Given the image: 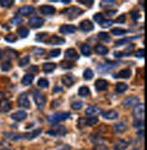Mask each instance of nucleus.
Here are the masks:
<instances>
[{"instance_id": "obj_1", "label": "nucleus", "mask_w": 147, "mask_h": 150, "mask_svg": "<svg viewBox=\"0 0 147 150\" xmlns=\"http://www.w3.org/2000/svg\"><path fill=\"white\" fill-rule=\"evenodd\" d=\"M70 117V113L68 112H57L53 115H51L47 117V120L50 123H58V122H62L66 120Z\"/></svg>"}, {"instance_id": "obj_2", "label": "nucleus", "mask_w": 147, "mask_h": 150, "mask_svg": "<svg viewBox=\"0 0 147 150\" xmlns=\"http://www.w3.org/2000/svg\"><path fill=\"white\" fill-rule=\"evenodd\" d=\"M66 132H67V130H66L65 127L57 125V126L54 127L53 128H51L50 130H48L46 132V135L54 136V137H62L66 134Z\"/></svg>"}, {"instance_id": "obj_3", "label": "nucleus", "mask_w": 147, "mask_h": 150, "mask_svg": "<svg viewBox=\"0 0 147 150\" xmlns=\"http://www.w3.org/2000/svg\"><path fill=\"white\" fill-rule=\"evenodd\" d=\"M133 116L135 120H143L144 104H137L133 109Z\"/></svg>"}, {"instance_id": "obj_4", "label": "nucleus", "mask_w": 147, "mask_h": 150, "mask_svg": "<svg viewBox=\"0 0 147 150\" xmlns=\"http://www.w3.org/2000/svg\"><path fill=\"white\" fill-rule=\"evenodd\" d=\"M84 11L82 9H80L79 7H75V6H73V7H70V8H67L65 11L62 12V14H65L68 18L70 19H74L75 17L79 16Z\"/></svg>"}, {"instance_id": "obj_5", "label": "nucleus", "mask_w": 147, "mask_h": 150, "mask_svg": "<svg viewBox=\"0 0 147 150\" xmlns=\"http://www.w3.org/2000/svg\"><path fill=\"white\" fill-rule=\"evenodd\" d=\"M34 103H36V105H37V108H43L46 105L45 96L38 91H36L34 94Z\"/></svg>"}, {"instance_id": "obj_6", "label": "nucleus", "mask_w": 147, "mask_h": 150, "mask_svg": "<svg viewBox=\"0 0 147 150\" xmlns=\"http://www.w3.org/2000/svg\"><path fill=\"white\" fill-rule=\"evenodd\" d=\"M18 105L24 108H30V101L28 99V96L25 93H22L18 96Z\"/></svg>"}, {"instance_id": "obj_7", "label": "nucleus", "mask_w": 147, "mask_h": 150, "mask_svg": "<svg viewBox=\"0 0 147 150\" xmlns=\"http://www.w3.org/2000/svg\"><path fill=\"white\" fill-rule=\"evenodd\" d=\"M139 102V98H137L135 96H126V98L123 100L122 104L124 107L125 108H129V107H132V105H135Z\"/></svg>"}, {"instance_id": "obj_8", "label": "nucleus", "mask_w": 147, "mask_h": 150, "mask_svg": "<svg viewBox=\"0 0 147 150\" xmlns=\"http://www.w3.org/2000/svg\"><path fill=\"white\" fill-rule=\"evenodd\" d=\"M43 24H44V19L39 16H33L28 21V25L32 28H38L43 25Z\"/></svg>"}, {"instance_id": "obj_9", "label": "nucleus", "mask_w": 147, "mask_h": 150, "mask_svg": "<svg viewBox=\"0 0 147 150\" xmlns=\"http://www.w3.org/2000/svg\"><path fill=\"white\" fill-rule=\"evenodd\" d=\"M85 114L87 116L96 117V116H99L100 114H102V109L96 107V105H90V107H88L85 109Z\"/></svg>"}, {"instance_id": "obj_10", "label": "nucleus", "mask_w": 147, "mask_h": 150, "mask_svg": "<svg viewBox=\"0 0 147 150\" xmlns=\"http://www.w3.org/2000/svg\"><path fill=\"white\" fill-rule=\"evenodd\" d=\"M80 28L84 32H90V31L94 30V24H93L92 21H90L88 19H85V20H83L80 23Z\"/></svg>"}, {"instance_id": "obj_11", "label": "nucleus", "mask_w": 147, "mask_h": 150, "mask_svg": "<svg viewBox=\"0 0 147 150\" xmlns=\"http://www.w3.org/2000/svg\"><path fill=\"white\" fill-rule=\"evenodd\" d=\"M27 114L25 111L23 110H19V111H16L15 113H13L11 115V118L15 120V121H23L27 118Z\"/></svg>"}, {"instance_id": "obj_12", "label": "nucleus", "mask_w": 147, "mask_h": 150, "mask_svg": "<svg viewBox=\"0 0 147 150\" xmlns=\"http://www.w3.org/2000/svg\"><path fill=\"white\" fill-rule=\"evenodd\" d=\"M65 42V40L63 38H60L58 36H52L46 40V43L49 45H62Z\"/></svg>"}, {"instance_id": "obj_13", "label": "nucleus", "mask_w": 147, "mask_h": 150, "mask_svg": "<svg viewBox=\"0 0 147 150\" xmlns=\"http://www.w3.org/2000/svg\"><path fill=\"white\" fill-rule=\"evenodd\" d=\"M40 12L43 15H46V16H51V15H54L56 13V8L52 6H42L40 7Z\"/></svg>"}, {"instance_id": "obj_14", "label": "nucleus", "mask_w": 147, "mask_h": 150, "mask_svg": "<svg viewBox=\"0 0 147 150\" xmlns=\"http://www.w3.org/2000/svg\"><path fill=\"white\" fill-rule=\"evenodd\" d=\"M10 109H11V103L9 100L4 98L3 100L0 101V112L7 113Z\"/></svg>"}, {"instance_id": "obj_15", "label": "nucleus", "mask_w": 147, "mask_h": 150, "mask_svg": "<svg viewBox=\"0 0 147 150\" xmlns=\"http://www.w3.org/2000/svg\"><path fill=\"white\" fill-rule=\"evenodd\" d=\"M65 58H67L68 60H76L79 57L77 52L74 48H68L65 53Z\"/></svg>"}, {"instance_id": "obj_16", "label": "nucleus", "mask_w": 147, "mask_h": 150, "mask_svg": "<svg viewBox=\"0 0 147 150\" xmlns=\"http://www.w3.org/2000/svg\"><path fill=\"white\" fill-rule=\"evenodd\" d=\"M42 130L41 129H36V130H33L31 132H27V133L23 134V138L25 139H27V140H31L36 138L37 137H38L41 134Z\"/></svg>"}, {"instance_id": "obj_17", "label": "nucleus", "mask_w": 147, "mask_h": 150, "mask_svg": "<svg viewBox=\"0 0 147 150\" xmlns=\"http://www.w3.org/2000/svg\"><path fill=\"white\" fill-rule=\"evenodd\" d=\"M94 86H96V88L97 91H103L106 90L107 86H108V83L106 80H105V79H98V80H96V84H94Z\"/></svg>"}, {"instance_id": "obj_18", "label": "nucleus", "mask_w": 147, "mask_h": 150, "mask_svg": "<svg viewBox=\"0 0 147 150\" xmlns=\"http://www.w3.org/2000/svg\"><path fill=\"white\" fill-rule=\"evenodd\" d=\"M34 7H32L30 6H25L20 7L17 12H18L19 15L25 16H28V15L34 13Z\"/></svg>"}, {"instance_id": "obj_19", "label": "nucleus", "mask_w": 147, "mask_h": 150, "mask_svg": "<svg viewBox=\"0 0 147 150\" xmlns=\"http://www.w3.org/2000/svg\"><path fill=\"white\" fill-rule=\"evenodd\" d=\"M76 30V28L73 25H64L60 28V32L62 34H73Z\"/></svg>"}, {"instance_id": "obj_20", "label": "nucleus", "mask_w": 147, "mask_h": 150, "mask_svg": "<svg viewBox=\"0 0 147 150\" xmlns=\"http://www.w3.org/2000/svg\"><path fill=\"white\" fill-rule=\"evenodd\" d=\"M102 115L103 118L108 120H114L118 117V113L115 110H108L106 112H103Z\"/></svg>"}, {"instance_id": "obj_21", "label": "nucleus", "mask_w": 147, "mask_h": 150, "mask_svg": "<svg viewBox=\"0 0 147 150\" xmlns=\"http://www.w3.org/2000/svg\"><path fill=\"white\" fill-rule=\"evenodd\" d=\"M128 147V143L123 139H119L114 145L115 150H125Z\"/></svg>"}, {"instance_id": "obj_22", "label": "nucleus", "mask_w": 147, "mask_h": 150, "mask_svg": "<svg viewBox=\"0 0 147 150\" xmlns=\"http://www.w3.org/2000/svg\"><path fill=\"white\" fill-rule=\"evenodd\" d=\"M61 80H62V83L65 86H71L75 83V79H74L73 76H71V75H65V76H64L62 77Z\"/></svg>"}, {"instance_id": "obj_23", "label": "nucleus", "mask_w": 147, "mask_h": 150, "mask_svg": "<svg viewBox=\"0 0 147 150\" xmlns=\"http://www.w3.org/2000/svg\"><path fill=\"white\" fill-rule=\"evenodd\" d=\"M132 75V72L131 70L129 68H124V69H122L121 71L116 75L115 76V77H119V78H128L130 77Z\"/></svg>"}, {"instance_id": "obj_24", "label": "nucleus", "mask_w": 147, "mask_h": 150, "mask_svg": "<svg viewBox=\"0 0 147 150\" xmlns=\"http://www.w3.org/2000/svg\"><path fill=\"white\" fill-rule=\"evenodd\" d=\"M114 130L116 133H124L126 130V125L124 122H119L114 125Z\"/></svg>"}, {"instance_id": "obj_25", "label": "nucleus", "mask_w": 147, "mask_h": 150, "mask_svg": "<svg viewBox=\"0 0 147 150\" xmlns=\"http://www.w3.org/2000/svg\"><path fill=\"white\" fill-rule=\"evenodd\" d=\"M94 52L98 55L105 56L108 53V48L105 46H103V45H97L96 47H94Z\"/></svg>"}, {"instance_id": "obj_26", "label": "nucleus", "mask_w": 147, "mask_h": 150, "mask_svg": "<svg viewBox=\"0 0 147 150\" xmlns=\"http://www.w3.org/2000/svg\"><path fill=\"white\" fill-rule=\"evenodd\" d=\"M56 65L55 63H45L43 65V70H44V72L47 74L53 72L56 69Z\"/></svg>"}, {"instance_id": "obj_27", "label": "nucleus", "mask_w": 147, "mask_h": 150, "mask_svg": "<svg viewBox=\"0 0 147 150\" xmlns=\"http://www.w3.org/2000/svg\"><path fill=\"white\" fill-rule=\"evenodd\" d=\"M128 89V85L123 82H119L115 85V91L117 93H124Z\"/></svg>"}, {"instance_id": "obj_28", "label": "nucleus", "mask_w": 147, "mask_h": 150, "mask_svg": "<svg viewBox=\"0 0 147 150\" xmlns=\"http://www.w3.org/2000/svg\"><path fill=\"white\" fill-rule=\"evenodd\" d=\"M33 80H34V75L27 74V75H25L22 78V84L25 86H29L32 84Z\"/></svg>"}, {"instance_id": "obj_29", "label": "nucleus", "mask_w": 147, "mask_h": 150, "mask_svg": "<svg viewBox=\"0 0 147 150\" xmlns=\"http://www.w3.org/2000/svg\"><path fill=\"white\" fill-rule=\"evenodd\" d=\"M81 120L84 121V125H86V126H94L98 122V119L96 117H90L85 118V119L82 118Z\"/></svg>"}, {"instance_id": "obj_30", "label": "nucleus", "mask_w": 147, "mask_h": 150, "mask_svg": "<svg viewBox=\"0 0 147 150\" xmlns=\"http://www.w3.org/2000/svg\"><path fill=\"white\" fill-rule=\"evenodd\" d=\"M4 135L7 138H9L11 140H15V141L23 139V135L22 134H17V133H5Z\"/></svg>"}, {"instance_id": "obj_31", "label": "nucleus", "mask_w": 147, "mask_h": 150, "mask_svg": "<svg viewBox=\"0 0 147 150\" xmlns=\"http://www.w3.org/2000/svg\"><path fill=\"white\" fill-rule=\"evenodd\" d=\"M80 49H81V52H82V54L84 56L88 57V56L91 55V47L88 45H86V44H84V45H82Z\"/></svg>"}, {"instance_id": "obj_32", "label": "nucleus", "mask_w": 147, "mask_h": 150, "mask_svg": "<svg viewBox=\"0 0 147 150\" xmlns=\"http://www.w3.org/2000/svg\"><path fill=\"white\" fill-rule=\"evenodd\" d=\"M83 77L85 79V80H90V79H92L94 77V72H93V70L90 69V68H86L84 71Z\"/></svg>"}, {"instance_id": "obj_33", "label": "nucleus", "mask_w": 147, "mask_h": 150, "mask_svg": "<svg viewBox=\"0 0 147 150\" xmlns=\"http://www.w3.org/2000/svg\"><path fill=\"white\" fill-rule=\"evenodd\" d=\"M17 34H18V36L21 37L22 38H25L29 35V30L25 28H19L17 29Z\"/></svg>"}, {"instance_id": "obj_34", "label": "nucleus", "mask_w": 147, "mask_h": 150, "mask_svg": "<svg viewBox=\"0 0 147 150\" xmlns=\"http://www.w3.org/2000/svg\"><path fill=\"white\" fill-rule=\"evenodd\" d=\"M90 94V90L89 88L86 86H81L78 90V95L80 96H87L88 95Z\"/></svg>"}, {"instance_id": "obj_35", "label": "nucleus", "mask_w": 147, "mask_h": 150, "mask_svg": "<svg viewBox=\"0 0 147 150\" xmlns=\"http://www.w3.org/2000/svg\"><path fill=\"white\" fill-rule=\"evenodd\" d=\"M37 85H38V86H40L42 88H46V87L49 86V82H48V80L46 78L42 77V78H39Z\"/></svg>"}, {"instance_id": "obj_36", "label": "nucleus", "mask_w": 147, "mask_h": 150, "mask_svg": "<svg viewBox=\"0 0 147 150\" xmlns=\"http://www.w3.org/2000/svg\"><path fill=\"white\" fill-rule=\"evenodd\" d=\"M112 34L115 35V36H122V35H124L127 31L124 28H114L112 29Z\"/></svg>"}, {"instance_id": "obj_37", "label": "nucleus", "mask_w": 147, "mask_h": 150, "mask_svg": "<svg viewBox=\"0 0 147 150\" xmlns=\"http://www.w3.org/2000/svg\"><path fill=\"white\" fill-rule=\"evenodd\" d=\"M98 38H99V39L105 41V42H109L110 41L109 35L107 33H106V32H100V33H98Z\"/></svg>"}, {"instance_id": "obj_38", "label": "nucleus", "mask_w": 147, "mask_h": 150, "mask_svg": "<svg viewBox=\"0 0 147 150\" xmlns=\"http://www.w3.org/2000/svg\"><path fill=\"white\" fill-rule=\"evenodd\" d=\"M11 67H12V65L9 61H5V62H3L1 64V69L3 71H9Z\"/></svg>"}, {"instance_id": "obj_39", "label": "nucleus", "mask_w": 147, "mask_h": 150, "mask_svg": "<svg viewBox=\"0 0 147 150\" xmlns=\"http://www.w3.org/2000/svg\"><path fill=\"white\" fill-rule=\"evenodd\" d=\"M29 61H30L29 57H28V56H25V57H22V58L19 60L18 65H19V67H25V66H27V65L29 63Z\"/></svg>"}, {"instance_id": "obj_40", "label": "nucleus", "mask_w": 147, "mask_h": 150, "mask_svg": "<svg viewBox=\"0 0 147 150\" xmlns=\"http://www.w3.org/2000/svg\"><path fill=\"white\" fill-rule=\"evenodd\" d=\"M94 20L97 22L98 24H101L103 20H105V16H103V15H102L101 13H97L94 16Z\"/></svg>"}, {"instance_id": "obj_41", "label": "nucleus", "mask_w": 147, "mask_h": 150, "mask_svg": "<svg viewBox=\"0 0 147 150\" xmlns=\"http://www.w3.org/2000/svg\"><path fill=\"white\" fill-rule=\"evenodd\" d=\"M10 22H11V24H13L15 25H21L24 22V20L21 18L20 16H15L10 20Z\"/></svg>"}, {"instance_id": "obj_42", "label": "nucleus", "mask_w": 147, "mask_h": 150, "mask_svg": "<svg viewBox=\"0 0 147 150\" xmlns=\"http://www.w3.org/2000/svg\"><path fill=\"white\" fill-rule=\"evenodd\" d=\"M13 4H14L13 0H1L0 1V5L3 7H10Z\"/></svg>"}, {"instance_id": "obj_43", "label": "nucleus", "mask_w": 147, "mask_h": 150, "mask_svg": "<svg viewBox=\"0 0 147 150\" xmlns=\"http://www.w3.org/2000/svg\"><path fill=\"white\" fill-rule=\"evenodd\" d=\"M83 107V103L82 101H75L72 103V108L73 109H75V110H78V109H81Z\"/></svg>"}, {"instance_id": "obj_44", "label": "nucleus", "mask_w": 147, "mask_h": 150, "mask_svg": "<svg viewBox=\"0 0 147 150\" xmlns=\"http://www.w3.org/2000/svg\"><path fill=\"white\" fill-rule=\"evenodd\" d=\"M5 40L7 41V42H10V43L15 42L16 41V37L15 36L14 34H8V35H6V36L5 37Z\"/></svg>"}, {"instance_id": "obj_45", "label": "nucleus", "mask_w": 147, "mask_h": 150, "mask_svg": "<svg viewBox=\"0 0 147 150\" xmlns=\"http://www.w3.org/2000/svg\"><path fill=\"white\" fill-rule=\"evenodd\" d=\"M134 38H124V39L118 40V41L115 42V46H116V47H118V46H123V45H124V44L128 43L130 40H133V39H134Z\"/></svg>"}, {"instance_id": "obj_46", "label": "nucleus", "mask_w": 147, "mask_h": 150, "mask_svg": "<svg viewBox=\"0 0 147 150\" xmlns=\"http://www.w3.org/2000/svg\"><path fill=\"white\" fill-rule=\"evenodd\" d=\"M61 54V50L60 49H52L51 51H49V56L52 57H58Z\"/></svg>"}, {"instance_id": "obj_47", "label": "nucleus", "mask_w": 147, "mask_h": 150, "mask_svg": "<svg viewBox=\"0 0 147 150\" xmlns=\"http://www.w3.org/2000/svg\"><path fill=\"white\" fill-rule=\"evenodd\" d=\"M61 67L62 68H65V69H69V68H72L74 67V64L69 62V61H64V62L61 63Z\"/></svg>"}, {"instance_id": "obj_48", "label": "nucleus", "mask_w": 147, "mask_h": 150, "mask_svg": "<svg viewBox=\"0 0 147 150\" xmlns=\"http://www.w3.org/2000/svg\"><path fill=\"white\" fill-rule=\"evenodd\" d=\"M113 24H114V21H112V20H103L100 25L102 28H109V26H111Z\"/></svg>"}, {"instance_id": "obj_49", "label": "nucleus", "mask_w": 147, "mask_h": 150, "mask_svg": "<svg viewBox=\"0 0 147 150\" xmlns=\"http://www.w3.org/2000/svg\"><path fill=\"white\" fill-rule=\"evenodd\" d=\"M144 126V121L143 120H134V127L136 128H140V127H143Z\"/></svg>"}, {"instance_id": "obj_50", "label": "nucleus", "mask_w": 147, "mask_h": 150, "mask_svg": "<svg viewBox=\"0 0 147 150\" xmlns=\"http://www.w3.org/2000/svg\"><path fill=\"white\" fill-rule=\"evenodd\" d=\"M93 150H108V147L103 144H97L94 146Z\"/></svg>"}, {"instance_id": "obj_51", "label": "nucleus", "mask_w": 147, "mask_h": 150, "mask_svg": "<svg viewBox=\"0 0 147 150\" xmlns=\"http://www.w3.org/2000/svg\"><path fill=\"white\" fill-rule=\"evenodd\" d=\"M144 49H138L136 52H135V57H139V58H143L144 57Z\"/></svg>"}, {"instance_id": "obj_52", "label": "nucleus", "mask_w": 147, "mask_h": 150, "mask_svg": "<svg viewBox=\"0 0 147 150\" xmlns=\"http://www.w3.org/2000/svg\"><path fill=\"white\" fill-rule=\"evenodd\" d=\"M115 23H118V24H124L125 22V16L124 15H121L119 16L117 18L115 19Z\"/></svg>"}, {"instance_id": "obj_53", "label": "nucleus", "mask_w": 147, "mask_h": 150, "mask_svg": "<svg viewBox=\"0 0 147 150\" xmlns=\"http://www.w3.org/2000/svg\"><path fill=\"white\" fill-rule=\"evenodd\" d=\"M131 16L133 17V19L134 20H136L138 17L140 16V15H139V12H138V10H133L132 12H131Z\"/></svg>"}, {"instance_id": "obj_54", "label": "nucleus", "mask_w": 147, "mask_h": 150, "mask_svg": "<svg viewBox=\"0 0 147 150\" xmlns=\"http://www.w3.org/2000/svg\"><path fill=\"white\" fill-rule=\"evenodd\" d=\"M34 53L37 55H44L45 54V49L44 48H34Z\"/></svg>"}, {"instance_id": "obj_55", "label": "nucleus", "mask_w": 147, "mask_h": 150, "mask_svg": "<svg viewBox=\"0 0 147 150\" xmlns=\"http://www.w3.org/2000/svg\"><path fill=\"white\" fill-rule=\"evenodd\" d=\"M56 150H71V147L68 145H61V146H59L57 148H56Z\"/></svg>"}, {"instance_id": "obj_56", "label": "nucleus", "mask_w": 147, "mask_h": 150, "mask_svg": "<svg viewBox=\"0 0 147 150\" xmlns=\"http://www.w3.org/2000/svg\"><path fill=\"white\" fill-rule=\"evenodd\" d=\"M29 71H33V72H37V70H38V67H37V66H32L29 69Z\"/></svg>"}, {"instance_id": "obj_57", "label": "nucleus", "mask_w": 147, "mask_h": 150, "mask_svg": "<svg viewBox=\"0 0 147 150\" xmlns=\"http://www.w3.org/2000/svg\"><path fill=\"white\" fill-rule=\"evenodd\" d=\"M79 3H81V4H83V5H87V6H91V5H93L94 4V2L93 1H80Z\"/></svg>"}, {"instance_id": "obj_58", "label": "nucleus", "mask_w": 147, "mask_h": 150, "mask_svg": "<svg viewBox=\"0 0 147 150\" xmlns=\"http://www.w3.org/2000/svg\"><path fill=\"white\" fill-rule=\"evenodd\" d=\"M115 56L117 57H122V56H124V53H123V52H121V51H120V52H115Z\"/></svg>"}, {"instance_id": "obj_59", "label": "nucleus", "mask_w": 147, "mask_h": 150, "mask_svg": "<svg viewBox=\"0 0 147 150\" xmlns=\"http://www.w3.org/2000/svg\"><path fill=\"white\" fill-rule=\"evenodd\" d=\"M115 13H116V10H113V11H107V12H106L107 16H112V14H115Z\"/></svg>"}, {"instance_id": "obj_60", "label": "nucleus", "mask_w": 147, "mask_h": 150, "mask_svg": "<svg viewBox=\"0 0 147 150\" xmlns=\"http://www.w3.org/2000/svg\"><path fill=\"white\" fill-rule=\"evenodd\" d=\"M4 98H5V95H4V93L0 92V101H1V100H3Z\"/></svg>"}, {"instance_id": "obj_61", "label": "nucleus", "mask_w": 147, "mask_h": 150, "mask_svg": "<svg viewBox=\"0 0 147 150\" xmlns=\"http://www.w3.org/2000/svg\"><path fill=\"white\" fill-rule=\"evenodd\" d=\"M59 86H56V88H54V92H56L58 90H61V88H58Z\"/></svg>"}, {"instance_id": "obj_62", "label": "nucleus", "mask_w": 147, "mask_h": 150, "mask_svg": "<svg viewBox=\"0 0 147 150\" xmlns=\"http://www.w3.org/2000/svg\"><path fill=\"white\" fill-rule=\"evenodd\" d=\"M2 57H3V52H2L1 50H0V59L2 58Z\"/></svg>"}, {"instance_id": "obj_63", "label": "nucleus", "mask_w": 147, "mask_h": 150, "mask_svg": "<svg viewBox=\"0 0 147 150\" xmlns=\"http://www.w3.org/2000/svg\"><path fill=\"white\" fill-rule=\"evenodd\" d=\"M2 150H14V149H8V148H4V149H2Z\"/></svg>"}]
</instances>
